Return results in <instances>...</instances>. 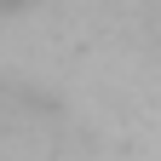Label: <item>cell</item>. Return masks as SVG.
Listing matches in <instances>:
<instances>
[{"mask_svg":"<svg viewBox=\"0 0 161 161\" xmlns=\"http://www.w3.org/2000/svg\"><path fill=\"white\" fill-rule=\"evenodd\" d=\"M35 0H0V12H29Z\"/></svg>","mask_w":161,"mask_h":161,"instance_id":"cell-1","label":"cell"}]
</instances>
